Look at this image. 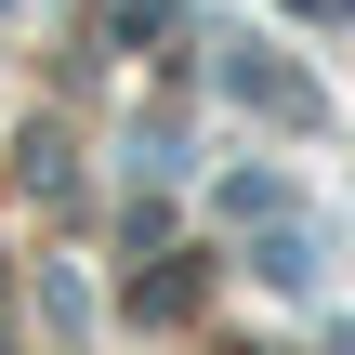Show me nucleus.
Segmentation results:
<instances>
[{
  "instance_id": "obj_4",
  "label": "nucleus",
  "mask_w": 355,
  "mask_h": 355,
  "mask_svg": "<svg viewBox=\"0 0 355 355\" xmlns=\"http://www.w3.org/2000/svg\"><path fill=\"white\" fill-rule=\"evenodd\" d=\"M105 40H132V53L171 40V0H105Z\"/></svg>"
},
{
  "instance_id": "obj_6",
  "label": "nucleus",
  "mask_w": 355,
  "mask_h": 355,
  "mask_svg": "<svg viewBox=\"0 0 355 355\" xmlns=\"http://www.w3.org/2000/svg\"><path fill=\"white\" fill-rule=\"evenodd\" d=\"M0 355H13V316H0Z\"/></svg>"
},
{
  "instance_id": "obj_2",
  "label": "nucleus",
  "mask_w": 355,
  "mask_h": 355,
  "mask_svg": "<svg viewBox=\"0 0 355 355\" xmlns=\"http://www.w3.org/2000/svg\"><path fill=\"white\" fill-rule=\"evenodd\" d=\"M263 277H277V290H316V224H290V211H277V237H263Z\"/></svg>"
},
{
  "instance_id": "obj_5",
  "label": "nucleus",
  "mask_w": 355,
  "mask_h": 355,
  "mask_svg": "<svg viewBox=\"0 0 355 355\" xmlns=\"http://www.w3.org/2000/svg\"><path fill=\"white\" fill-rule=\"evenodd\" d=\"M290 13H355V0H290Z\"/></svg>"
},
{
  "instance_id": "obj_3",
  "label": "nucleus",
  "mask_w": 355,
  "mask_h": 355,
  "mask_svg": "<svg viewBox=\"0 0 355 355\" xmlns=\"http://www.w3.org/2000/svg\"><path fill=\"white\" fill-rule=\"evenodd\" d=\"M224 211H237V224H277V211H290V184H277V171H237V184H224Z\"/></svg>"
},
{
  "instance_id": "obj_1",
  "label": "nucleus",
  "mask_w": 355,
  "mask_h": 355,
  "mask_svg": "<svg viewBox=\"0 0 355 355\" xmlns=\"http://www.w3.org/2000/svg\"><path fill=\"white\" fill-rule=\"evenodd\" d=\"M224 92H237V105H263V119H290V132H316V119H329V105H316V79H290V66H263V53H237V66H224Z\"/></svg>"
}]
</instances>
